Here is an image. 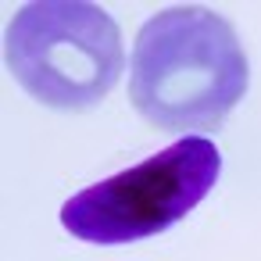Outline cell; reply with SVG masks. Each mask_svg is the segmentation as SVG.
<instances>
[{"label":"cell","mask_w":261,"mask_h":261,"mask_svg":"<svg viewBox=\"0 0 261 261\" xmlns=\"http://www.w3.org/2000/svg\"><path fill=\"white\" fill-rule=\"evenodd\" d=\"M11 79L43 108H97L125 68L118 22L86 0L22 4L4 33Z\"/></svg>","instance_id":"obj_2"},{"label":"cell","mask_w":261,"mask_h":261,"mask_svg":"<svg viewBox=\"0 0 261 261\" xmlns=\"http://www.w3.org/2000/svg\"><path fill=\"white\" fill-rule=\"evenodd\" d=\"M218 175V147L207 136H182L147 161L79 190L61 204L58 218L83 243H136L186 218L215 190Z\"/></svg>","instance_id":"obj_3"},{"label":"cell","mask_w":261,"mask_h":261,"mask_svg":"<svg viewBox=\"0 0 261 261\" xmlns=\"http://www.w3.org/2000/svg\"><path fill=\"white\" fill-rule=\"evenodd\" d=\"M250 83L247 50L229 18L200 4L150 15L129 58V100L161 133L222 129Z\"/></svg>","instance_id":"obj_1"}]
</instances>
